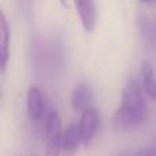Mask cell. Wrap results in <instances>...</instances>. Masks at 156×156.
Segmentation results:
<instances>
[{"instance_id": "obj_1", "label": "cell", "mask_w": 156, "mask_h": 156, "mask_svg": "<svg viewBox=\"0 0 156 156\" xmlns=\"http://www.w3.org/2000/svg\"><path fill=\"white\" fill-rule=\"evenodd\" d=\"M144 88L136 78H129L122 92L121 107L112 118L114 129L119 133H127L141 127L149 116L148 104L144 96Z\"/></svg>"}, {"instance_id": "obj_2", "label": "cell", "mask_w": 156, "mask_h": 156, "mask_svg": "<svg viewBox=\"0 0 156 156\" xmlns=\"http://www.w3.org/2000/svg\"><path fill=\"white\" fill-rule=\"evenodd\" d=\"M100 118L99 111L94 107H89L85 111L81 112V119H80V129L81 134H82V144L83 145H90L93 138L96 137V133L100 127Z\"/></svg>"}, {"instance_id": "obj_3", "label": "cell", "mask_w": 156, "mask_h": 156, "mask_svg": "<svg viewBox=\"0 0 156 156\" xmlns=\"http://www.w3.org/2000/svg\"><path fill=\"white\" fill-rule=\"evenodd\" d=\"M45 132L47 138H48V152L49 154H58L62 149V136H63V127H62V119L56 111H52L48 114L45 121Z\"/></svg>"}, {"instance_id": "obj_4", "label": "cell", "mask_w": 156, "mask_h": 156, "mask_svg": "<svg viewBox=\"0 0 156 156\" xmlns=\"http://www.w3.org/2000/svg\"><path fill=\"white\" fill-rule=\"evenodd\" d=\"M27 115L32 121H40L47 111V100L41 89L32 85L27 92Z\"/></svg>"}, {"instance_id": "obj_5", "label": "cell", "mask_w": 156, "mask_h": 156, "mask_svg": "<svg viewBox=\"0 0 156 156\" xmlns=\"http://www.w3.org/2000/svg\"><path fill=\"white\" fill-rule=\"evenodd\" d=\"M76 10L86 33H92L96 27V7L93 0H74Z\"/></svg>"}, {"instance_id": "obj_6", "label": "cell", "mask_w": 156, "mask_h": 156, "mask_svg": "<svg viewBox=\"0 0 156 156\" xmlns=\"http://www.w3.org/2000/svg\"><path fill=\"white\" fill-rule=\"evenodd\" d=\"M10 26L4 12L0 14V71L2 74L7 70V63L10 59Z\"/></svg>"}, {"instance_id": "obj_7", "label": "cell", "mask_w": 156, "mask_h": 156, "mask_svg": "<svg viewBox=\"0 0 156 156\" xmlns=\"http://www.w3.org/2000/svg\"><path fill=\"white\" fill-rule=\"evenodd\" d=\"M92 100H93L92 86L88 83H80L74 88L73 94H71V107L74 108V111L82 112L90 107Z\"/></svg>"}, {"instance_id": "obj_8", "label": "cell", "mask_w": 156, "mask_h": 156, "mask_svg": "<svg viewBox=\"0 0 156 156\" xmlns=\"http://www.w3.org/2000/svg\"><path fill=\"white\" fill-rule=\"evenodd\" d=\"M82 143V134H81L80 123H71L67 125L65 130H63L62 136V149L67 154H73L78 149L80 144Z\"/></svg>"}, {"instance_id": "obj_9", "label": "cell", "mask_w": 156, "mask_h": 156, "mask_svg": "<svg viewBox=\"0 0 156 156\" xmlns=\"http://www.w3.org/2000/svg\"><path fill=\"white\" fill-rule=\"evenodd\" d=\"M141 81L145 93L152 100H156V73L155 69L148 60L141 63Z\"/></svg>"}, {"instance_id": "obj_10", "label": "cell", "mask_w": 156, "mask_h": 156, "mask_svg": "<svg viewBox=\"0 0 156 156\" xmlns=\"http://www.w3.org/2000/svg\"><path fill=\"white\" fill-rule=\"evenodd\" d=\"M138 27L141 30L143 37L147 41H152V38H154V30H152V25L149 22V19L145 18V16H141L140 22H138Z\"/></svg>"}, {"instance_id": "obj_11", "label": "cell", "mask_w": 156, "mask_h": 156, "mask_svg": "<svg viewBox=\"0 0 156 156\" xmlns=\"http://www.w3.org/2000/svg\"><path fill=\"white\" fill-rule=\"evenodd\" d=\"M143 4H151V3H156V0H140Z\"/></svg>"}, {"instance_id": "obj_12", "label": "cell", "mask_w": 156, "mask_h": 156, "mask_svg": "<svg viewBox=\"0 0 156 156\" xmlns=\"http://www.w3.org/2000/svg\"><path fill=\"white\" fill-rule=\"evenodd\" d=\"M154 147H155V148H156V137L154 138Z\"/></svg>"}]
</instances>
